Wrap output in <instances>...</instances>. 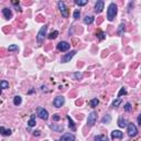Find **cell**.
Listing matches in <instances>:
<instances>
[{
  "label": "cell",
  "mask_w": 141,
  "mask_h": 141,
  "mask_svg": "<svg viewBox=\"0 0 141 141\" xmlns=\"http://www.w3.org/2000/svg\"><path fill=\"white\" fill-rule=\"evenodd\" d=\"M96 119H97V116H96V113H90L88 115V118H87V125L89 127H93L95 124H96Z\"/></svg>",
  "instance_id": "obj_6"
},
{
  "label": "cell",
  "mask_w": 141,
  "mask_h": 141,
  "mask_svg": "<svg viewBox=\"0 0 141 141\" xmlns=\"http://www.w3.org/2000/svg\"><path fill=\"white\" fill-rule=\"evenodd\" d=\"M28 125H29V127H34V126L36 125V121H35V116H34V115L31 116L30 120L28 121Z\"/></svg>",
  "instance_id": "obj_17"
},
{
  "label": "cell",
  "mask_w": 141,
  "mask_h": 141,
  "mask_svg": "<svg viewBox=\"0 0 141 141\" xmlns=\"http://www.w3.org/2000/svg\"><path fill=\"white\" fill-rule=\"evenodd\" d=\"M0 85H1V88L2 89L9 88V83H8L7 81H1V82H0Z\"/></svg>",
  "instance_id": "obj_24"
},
{
  "label": "cell",
  "mask_w": 141,
  "mask_h": 141,
  "mask_svg": "<svg viewBox=\"0 0 141 141\" xmlns=\"http://www.w3.org/2000/svg\"><path fill=\"white\" fill-rule=\"evenodd\" d=\"M122 103V100H121V98H118V99H116V100H114V103H113V106L114 107H118L119 105Z\"/></svg>",
  "instance_id": "obj_27"
},
{
  "label": "cell",
  "mask_w": 141,
  "mask_h": 141,
  "mask_svg": "<svg viewBox=\"0 0 141 141\" xmlns=\"http://www.w3.org/2000/svg\"><path fill=\"white\" fill-rule=\"evenodd\" d=\"M124 134L120 131V130H114L113 132H111V138L113 139H121Z\"/></svg>",
  "instance_id": "obj_12"
},
{
  "label": "cell",
  "mask_w": 141,
  "mask_h": 141,
  "mask_svg": "<svg viewBox=\"0 0 141 141\" xmlns=\"http://www.w3.org/2000/svg\"><path fill=\"white\" fill-rule=\"evenodd\" d=\"M137 120H138V122H139V124L141 125V114L139 115V117H138V119H137Z\"/></svg>",
  "instance_id": "obj_38"
},
{
  "label": "cell",
  "mask_w": 141,
  "mask_h": 141,
  "mask_svg": "<svg viewBox=\"0 0 141 141\" xmlns=\"http://www.w3.org/2000/svg\"><path fill=\"white\" fill-rule=\"evenodd\" d=\"M126 94H127L126 89H125V88H121V89H120V92L118 93V97H121L122 95H126Z\"/></svg>",
  "instance_id": "obj_31"
},
{
  "label": "cell",
  "mask_w": 141,
  "mask_h": 141,
  "mask_svg": "<svg viewBox=\"0 0 141 141\" xmlns=\"http://www.w3.org/2000/svg\"><path fill=\"white\" fill-rule=\"evenodd\" d=\"M117 11H118V9H117V6L114 2H111L110 4H109L108 9H107V19L109 21H113L115 19L116 14H117Z\"/></svg>",
  "instance_id": "obj_1"
},
{
  "label": "cell",
  "mask_w": 141,
  "mask_h": 141,
  "mask_svg": "<svg viewBox=\"0 0 141 141\" xmlns=\"http://www.w3.org/2000/svg\"><path fill=\"white\" fill-rule=\"evenodd\" d=\"M60 118H61V117L58 116L57 114H56V115H54V116H53V120H54V121H58V120H60Z\"/></svg>",
  "instance_id": "obj_34"
},
{
  "label": "cell",
  "mask_w": 141,
  "mask_h": 141,
  "mask_svg": "<svg viewBox=\"0 0 141 141\" xmlns=\"http://www.w3.org/2000/svg\"><path fill=\"white\" fill-rule=\"evenodd\" d=\"M99 141H109V140H108V138L106 137V136H102V138H100Z\"/></svg>",
  "instance_id": "obj_35"
},
{
  "label": "cell",
  "mask_w": 141,
  "mask_h": 141,
  "mask_svg": "<svg viewBox=\"0 0 141 141\" xmlns=\"http://www.w3.org/2000/svg\"><path fill=\"white\" fill-rule=\"evenodd\" d=\"M21 103H22V99H21L20 96H15L14 98H13V104H14L15 106L21 105Z\"/></svg>",
  "instance_id": "obj_22"
},
{
  "label": "cell",
  "mask_w": 141,
  "mask_h": 141,
  "mask_svg": "<svg viewBox=\"0 0 141 141\" xmlns=\"http://www.w3.org/2000/svg\"><path fill=\"white\" fill-rule=\"evenodd\" d=\"M94 17H92V15H87V17H85L84 18V23H86V24H90V23H93L94 22Z\"/></svg>",
  "instance_id": "obj_18"
},
{
  "label": "cell",
  "mask_w": 141,
  "mask_h": 141,
  "mask_svg": "<svg viewBox=\"0 0 141 141\" xmlns=\"http://www.w3.org/2000/svg\"><path fill=\"white\" fill-rule=\"evenodd\" d=\"M51 128L53 129V130H55V131H63V130H64V127L63 126H60V127H56L55 126V125H51Z\"/></svg>",
  "instance_id": "obj_23"
},
{
  "label": "cell",
  "mask_w": 141,
  "mask_h": 141,
  "mask_svg": "<svg viewBox=\"0 0 141 141\" xmlns=\"http://www.w3.org/2000/svg\"><path fill=\"white\" fill-rule=\"evenodd\" d=\"M70 47H71V45L65 41H62V42H60V43L57 44L58 51H62V52H65V51H67V50H70Z\"/></svg>",
  "instance_id": "obj_8"
},
{
  "label": "cell",
  "mask_w": 141,
  "mask_h": 141,
  "mask_svg": "<svg viewBox=\"0 0 141 141\" xmlns=\"http://www.w3.org/2000/svg\"><path fill=\"white\" fill-rule=\"evenodd\" d=\"M38 116L41 119H43V120H46V119L49 118V113H47V110H45L44 108L39 107L38 108Z\"/></svg>",
  "instance_id": "obj_7"
},
{
  "label": "cell",
  "mask_w": 141,
  "mask_h": 141,
  "mask_svg": "<svg viewBox=\"0 0 141 141\" xmlns=\"http://www.w3.org/2000/svg\"><path fill=\"white\" fill-rule=\"evenodd\" d=\"M8 51L9 52H18L19 51V47H18V45H15V44H11V45H9V47H8Z\"/></svg>",
  "instance_id": "obj_19"
},
{
  "label": "cell",
  "mask_w": 141,
  "mask_h": 141,
  "mask_svg": "<svg viewBox=\"0 0 141 141\" xmlns=\"http://www.w3.org/2000/svg\"><path fill=\"white\" fill-rule=\"evenodd\" d=\"M74 76H75L76 79H81L82 78V74L78 73V72H77V73H74Z\"/></svg>",
  "instance_id": "obj_33"
},
{
  "label": "cell",
  "mask_w": 141,
  "mask_h": 141,
  "mask_svg": "<svg viewBox=\"0 0 141 141\" xmlns=\"http://www.w3.org/2000/svg\"><path fill=\"white\" fill-rule=\"evenodd\" d=\"M131 109H132L131 104H130V103H127V104H126V106H125V110H126V111H130Z\"/></svg>",
  "instance_id": "obj_30"
},
{
  "label": "cell",
  "mask_w": 141,
  "mask_h": 141,
  "mask_svg": "<svg viewBox=\"0 0 141 141\" xmlns=\"http://www.w3.org/2000/svg\"><path fill=\"white\" fill-rule=\"evenodd\" d=\"M128 136L129 137H136L138 135V129L134 124H128Z\"/></svg>",
  "instance_id": "obj_4"
},
{
  "label": "cell",
  "mask_w": 141,
  "mask_h": 141,
  "mask_svg": "<svg viewBox=\"0 0 141 141\" xmlns=\"http://www.w3.org/2000/svg\"><path fill=\"white\" fill-rule=\"evenodd\" d=\"M0 132L3 136H10L11 135V130L10 129H4V127H0Z\"/></svg>",
  "instance_id": "obj_16"
},
{
  "label": "cell",
  "mask_w": 141,
  "mask_h": 141,
  "mask_svg": "<svg viewBox=\"0 0 141 141\" xmlns=\"http://www.w3.org/2000/svg\"><path fill=\"white\" fill-rule=\"evenodd\" d=\"M66 118H67V120H68V127H70V128L73 130V131H75V130H76V127H75V124H74L73 119H72L70 116H67Z\"/></svg>",
  "instance_id": "obj_15"
},
{
  "label": "cell",
  "mask_w": 141,
  "mask_h": 141,
  "mask_svg": "<svg viewBox=\"0 0 141 141\" xmlns=\"http://www.w3.org/2000/svg\"><path fill=\"white\" fill-rule=\"evenodd\" d=\"M75 3L77 4V6L82 7V6H85V4L87 3V0H76Z\"/></svg>",
  "instance_id": "obj_25"
},
{
  "label": "cell",
  "mask_w": 141,
  "mask_h": 141,
  "mask_svg": "<svg viewBox=\"0 0 141 141\" xmlns=\"http://www.w3.org/2000/svg\"><path fill=\"white\" fill-rule=\"evenodd\" d=\"M2 14L4 15V18H6V19H10V18H12L11 10L8 9V8H3V9H2Z\"/></svg>",
  "instance_id": "obj_13"
},
{
  "label": "cell",
  "mask_w": 141,
  "mask_h": 141,
  "mask_svg": "<svg viewBox=\"0 0 141 141\" xmlns=\"http://www.w3.org/2000/svg\"><path fill=\"white\" fill-rule=\"evenodd\" d=\"M57 6H58V9H60V11H61V13H62L63 17H64V18H67V17H68V9L66 8L64 2H63V1H58Z\"/></svg>",
  "instance_id": "obj_3"
},
{
  "label": "cell",
  "mask_w": 141,
  "mask_h": 141,
  "mask_svg": "<svg viewBox=\"0 0 141 141\" xmlns=\"http://www.w3.org/2000/svg\"><path fill=\"white\" fill-rule=\"evenodd\" d=\"M110 120H111V117H110V115H106V116H104L103 117V119H102V122L103 124H109L110 122Z\"/></svg>",
  "instance_id": "obj_21"
},
{
  "label": "cell",
  "mask_w": 141,
  "mask_h": 141,
  "mask_svg": "<svg viewBox=\"0 0 141 141\" xmlns=\"http://www.w3.org/2000/svg\"><path fill=\"white\" fill-rule=\"evenodd\" d=\"M76 54V51H71L70 53H67V54H64L62 56V63H67L70 62L72 60V57L74 56V55Z\"/></svg>",
  "instance_id": "obj_9"
},
{
  "label": "cell",
  "mask_w": 141,
  "mask_h": 141,
  "mask_svg": "<svg viewBox=\"0 0 141 141\" xmlns=\"http://www.w3.org/2000/svg\"><path fill=\"white\" fill-rule=\"evenodd\" d=\"M104 6H105V3H104L103 0L97 1L96 4H95V12H96V13H100L104 10Z\"/></svg>",
  "instance_id": "obj_11"
},
{
  "label": "cell",
  "mask_w": 141,
  "mask_h": 141,
  "mask_svg": "<svg viewBox=\"0 0 141 141\" xmlns=\"http://www.w3.org/2000/svg\"><path fill=\"white\" fill-rule=\"evenodd\" d=\"M46 31H47V25L46 24L43 25L41 29H40V31L38 32V35H36V40H38L39 43H41V42L44 40L45 35H46Z\"/></svg>",
  "instance_id": "obj_2"
},
{
  "label": "cell",
  "mask_w": 141,
  "mask_h": 141,
  "mask_svg": "<svg viewBox=\"0 0 141 141\" xmlns=\"http://www.w3.org/2000/svg\"><path fill=\"white\" fill-rule=\"evenodd\" d=\"M98 39H99V40L105 39V33H104V32H98Z\"/></svg>",
  "instance_id": "obj_32"
},
{
  "label": "cell",
  "mask_w": 141,
  "mask_h": 141,
  "mask_svg": "<svg viewBox=\"0 0 141 141\" xmlns=\"http://www.w3.org/2000/svg\"><path fill=\"white\" fill-rule=\"evenodd\" d=\"M79 15H81V11H79L78 9H77V10H75V11H74V13H73V17H74V19H78V18H79Z\"/></svg>",
  "instance_id": "obj_28"
},
{
  "label": "cell",
  "mask_w": 141,
  "mask_h": 141,
  "mask_svg": "<svg viewBox=\"0 0 141 141\" xmlns=\"http://www.w3.org/2000/svg\"><path fill=\"white\" fill-rule=\"evenodd\" d=\"M61 141H75V136L73 134H64L61 137Z\"/></svg>",
  "instance_id": "obj_10"
},
{
  "label": "cell",
  "mask_w": 141,
  "mask_h": 141,
  "mask_svg": "<svg viewBox=\"0 0 141 141\" xmlns=\"http://www.w3.org/2000/svg\"><path fill=\"white\" fill-rule=\"evenodd\" d=\"M33 135H34V136H40V131H39V130H36V131L33 132Z\"/></svg>",
  "instance_id": "obj_37"
},
{
  "label": "cell",
  "mask_w": 141,
  "mask_h": 141,
  "mask_svg": "<svg viewBox=\"0 0 141 141\" xmlns=\"http://www.w3.org/2000/svg\"><path fill=\"white\" fill-rule=\"evenodd\" d=\"M98 104H99V100H98L97 98H94V99L89 100V106H90V107H93V108L96 107Z\"/></svg>",
  "instance_id": "obj_20"
},
{
  "label": "cell",
  "mask_w": 141,
  "mask_h": 141,
  "mask_svg": "<svg viewBox=\"0 0 141 141\" xmlns=\"http://www.w3.org/2000/svg\"><path fill=\"white\" fill-rule=\"evenodd\" d=\"M128 124L129 122L127 121L125 118H121L120 117V118L118 119V126L120 127V128H126V127H128Z\"/></svg>",
  "instance_id": "obj_14"
},
{
  "label": "cell",
  "mask_w": 141,
  "mask_h": 141,
  "mask_svg": "<svg viewBox=\"0 0 141 141\" xmlns=\"http://www.w3.org/2000/svg\"><path fill=\"white\" fill-rule=\"evenodd\" d=\"M122 31H125V24L124 23H121V24L119 25V29H118V34L119 35H121L122 34Z\"/></svg>",
  "instance_id": "obj_29"
},
{
  "label": "cell",
  "mask_w": 141,
  "mask_h": 141,
  "mask_svg": "<svg viewBox=\"0 0 141 141\" xmlns=\"http://www.w3.org/2000/svg\"><path fill=\"white\" fill-rule=\"evenodd\" d=\"M64 103H65V98L63 96H57L54 100H53V105H54V107H56V108H61L63 105H64Z\"/></svg>",
  "instance_id": "obj_5"
},
{
  "label": "cell",
  "mask_w": 141,
  "mask_h": 141,
  "mask_svg": "<svg viewBox=\"0 0 141 141\" xmlns=\"http://www.w3.org/2000/svg\"><path fill=\"white\" fill-rule=\"evenodd\" d=\"M100 138H102V136H97V137H95V141H99Z\"/></svg>",
  "instance_id": "obj_36"
},
{
  "label": "cell",
  "mask_w": 141,
  "mask_h": 141,
  "mask_svg": "<svg viewBox=\"0 0 141 141\" xmlns=\"http://www.w3.org/2000/svg\"><path fill=\"white\" fill-rule=\"evenodd\" d=\"M57 35H58V31H54V32H52V33L49 35V39H50V40H54V39H56Z\"/></svg>",
  "instance_id": "obj_26"
}]
</instances>
